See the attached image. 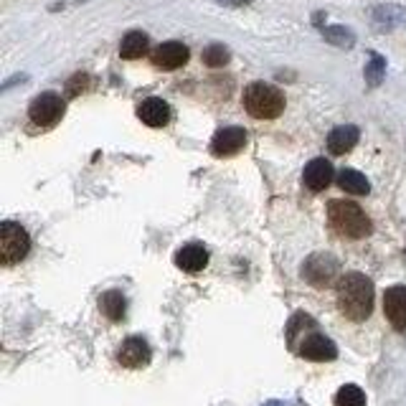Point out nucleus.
Here are the masks:
<instances>
[{
    "label": "nucleus",
    "mask_w": 406,
    "mask_h": 406,
    "mask_svg": "<svg viewBox=\"0 0 406 406\" xmlns=\"http://www.w3.org/2000/svg\"><path fill=\"white\" fill-rule=\"evenodd\" d=\"M117 361L125 368H142V366L150 363V345H147V340H142L137 336L127 338L117 350Z\"/></svg>",
    "instance_id": "f8f14e48"
},
{
    "label": "nucleus",
    "mask_w": 406,
    "mask_h": 406,
    "mask_svg": "<svg viewBox=\"0 0 406 406\" xmlns=\"http://www.w3.org/2000/svg\"><path fill=\"white\" fill-rule=\"evenodd\" d=\"M175 264L183 272H201L203 266L209 264V249L201 244H188L175 252Z\"/></svg>",
    "instance_id": "2eb2a0df"
},
{
    "label": "nucleus",
    "mask_w": 406,
    "mask_h": 406,
    "mask_svg": "<svg viewBox=\"0 0 406 406\" xmlns=\"http://www.w3.org/2000/svg\"><path fill=\"white\" fill-rule=\"evenodd\" d=\"M87 87H89V77H87V74H77V77L69 82V87H66V89H69L71 97H77V94H82Z\"/></svg>",
    "instance_id": "b1692460"
},
{
    "label": "nucleus",
    "mask_w": 406,
    "mask_h": 406,
    "mask_svg": "<svg viewBox=\"0 0 406 406\" xmlns=\"http://www.w3.org/2000/svg\"><path fill=\"white\" fill-rule=\"evenodd\" d=\"M203 63L206 66H211V69H218V66H226L229 63V59H232V51L226 49L224 43H211V46H206L203 49Z\"/></svg>",
    "instance_id": "4be33fe9"
},
{
    "label": "nucleus",
    "mask_w": 406,
    "mask_h": 406,
    "mask_svg": "<svg viewBox=\"0 0 406 406\" xmlns=\"http://www.w3.org/2000/svg\"><path fill=\"white\" fill-rule=\"evenodd\" d=\"M31 252V236L21 224L13 221H3L0 226V262L6 266L15 264V262L26 260V254Z\"/></svg>",
    "instance_id": "39448f33"
},
{
    "label": "nucleus",
    "mask_w": 406,
    "mask_h": 406,
    "mask_svg": "<svg viewBox=\"0 0 406 406\" xmlns=\"http://www.w3.org/2000/svg\"><path fill=\"white\" fill-rule=\"evenodd\" d=\"M358 137H361V133H358L356 125H340V127H336V130H330L328 150L333 155H345L356 147Z\"/></svg>",
    "instance_id": "dca6fc26"
},
{
    "label": "nucleus",
    "mask_w": 406,
    "mask_h": 406,
    "mask_svg": "<svg viewBox=\"0 0 406 406\" xmlns=\"http://www.w3.org/2000/svg\"><path fill=\"white\" fill-rule=\"evenodd\" d=\"M137 117L147 127H165L170 122V105L158 97H150L137 107Z\"/></svg>",
    "instance_id": "4468645a"
},
{
    "label": "nucleus",
    "mask_w": 406,
    "mask_h": 406,
    "mask_svg": "<svg viewBox=\"0 0 406 406\" xmlns=\"http://www.w3.org/2000/svg\"><path fill=\"white\" fill-rule=\"evenodd\" d=\"M244 107L257 119H274L285 112V94L266 82H254L244 89Z\"/></svg>",
    "instance_id": "20e7f679"
},
{
    "label": "nucleus",
    "mask_w": 406,
    "mask_h": 406,
    "mask_svg": "<svg viewBox=\"0 0 406 406\" xmlns=\"http://www.w3.org/2000/svg\"><path fill=\"white\" fill-rule=\"evenodd\" d=\"M366 84L371 87H378L381 82H384L386 77V59L381 57V54H376V51H371L368 54V63H366Z\"/></svg>",
    "instance_id": "412c9836"
},
{
    "label": "nucleus",
    "mask_w": 406,
    "mask_h": 406,
    "mask_svg": "<svg viewBox=\"0 0 406 406\" xmlns=\"http://www.w3.org/2000/svg\"><path fill=\"white\" fill-rule=\"evenodd\" d=\"M218 6H226V8H241L246 3H252V0H216Z\"/></svg>",
    "instance_id": "393cba45"
},
{
    "label": "nucleus",
    "mask_w": 406,
    "mask_h": 406,
    "mask_svg": "<svg viewBox=\"0 0 406 406\" xmlns=\"http://www.w3.org/2000/svg\"><path fill=\"white\" fill-rule=\"evenodd\" d=\"M150 49V38L142 31H130L119 43V57L122 59H142Z\"/></svg>",
    "instance_id": "f3484780"
},
{
    "label": "nucleus",
    "mask_w": 406,
    "mask_h": 406,
    "mask_svg": "<svg viewBox=\"0 0 406 406\" xmlns=\"http://www.w3.org/2000/svg\"><path fill=\"white\" fill-rule=\"evenodd\" d=\"M264 406H285V404H280V401H269V404H264Z\"/></svg>",
    "instance_id": "bb28decb"
},
{
    "label": "nucleus",
    "mask_w": 406,
    "mask_h": 406,
    "mask_svg": "<svg viewBox=\"0 0 406 406\" xmlns=\"http://www.w3.org/2000/svg\"><path fill=\"white\" fill-rule=\"evenodd\" d=\"M336 406H366V393L361 386L345 384L336 393Z\"/></svg>",
    "instance_id": "5701e85b"
},
{
    "label": "nucleus",
    "mask_w": 406,
    "mask_h": 406,
    "mask_svg": "<svg viewBox=\"0 0 406 406\" xmlns=\"http://www.w3.org/2000/svg\"><path fill=\"white\" fill-rule=\"evenodd\" d=\"M338 269H340V264L333 254H310L308 260L302 262V280H308L313 287H328L338 277Z\"/></svg>",
    "instance_id": "423d86ee"
},
{
    "label": "nucleus",
    "mask_w": 406,
    "mask_h": 406,
    "mask_svg": "<svg viewBox=\"0 0 406 406\" xmlns=\"http://www.w3.org/2000/svg\"><path fill=\"white\" fill-rule=\"evenodd\" d=\"M63 110H66V105H63V99L59 97V94L43 91V94H38V97L31 102L29 117H31V122H36L38 127H54L59 119L63 117Z\"/></svg>",
    "instance_id": "0eeeda50"
},
{
    "label": "nucleus",
    "mask_w": 406,
    "mask_h": 406,
    "mask_svg": "<svg viewBox=\"0 0 406 406\" xmlns=\"http://www.w3.org/2000/svg\"><path fill=\"white\" fill-rule=\"evenodd\" d=\"M338 308L348 320L363 322L373 310V282L361 272H348L338 280Z\"/></svg>",
    "instance_id": "f03ea898"
},
{
    "label": "nucleus",
    "mask_w": 406,
    "mask_h": 406,
    "mask_svg": "<svg viewBox=\"0 0 406 406\" xmlns=\"http://www.w3.org/2000/svg\"><path fill=\"white\" fill-rule=\"evenodd\" d=\"M338 186H340L345 193H350V196H366V193L371 190L368 178H366L363 173L353 170V168H345V170L338 173Z\"/></svg>",
    "instance_id": "a211bd4d"
},
{
    "label": "nucleus",
    "mask_w": 406,
    "mask_h": 406,
    "mask_svg": "<svg viewBox=\"0 0 406 406\" xmlns=\"http://www.w3.org/2000/svg\"><path fill=\"white\" fill-rule=\"evenodd\" d=\"M26 79H29V77H15V79H10V82H6V84H3V89H10L13 84H18V82H26Z\"/></svg>",
    "instance_id": "a878e982"
},
{
    "label": "nucleus",
    "mask_w": 406,
    "mask_h": 406,
    "mask_svg": "<svg viewBox=\"0 0 406 406\" xmlns=\"http://www.w3.org/2000/svg\"><path fill=\"white\" fill-rule=\"evenodd\" d=\"M328 218H330V226L340 236H348V239H366L373 229L371 218L366 216V211L353 201H330Z\"/></svg>",
    "instance_id": "7ed1b4c3"
},
{
    "label": "nucleus",
    "mask_w": 406,
    "mask_h": 406,
    "mask_svg": "<svg viewBox=\"0 0 406 406\" xmlns=\"http://www.w3.org/2000/svg\"><path fill=\"white\" fill-rule=\"evenodd\" d=\"M287 340H290V348L297 350L302 358H308V361H336L338 358V348L336 343L330 340L328 336H322L320 330H317V322L313 320L310 315H297L290 320L287 325Z\"/></svg>",
    "instance_id": "f257e3e1"
},
{
    "label": "nucleus",
    "mask_w": 406,
    "mask_h": 406,
    "mask_svg": "<svg viewBox=\"0 0 406 406\" xmlns=\"http://www.w3.org/2000/svg\"><path fill=\"white\" fill-rule=\"evenodd\" d=\"M99 310H102V313H105L112 322H119L122 317H125V310H127L125 294L119 292V290H110V292H105L102 297H99Z\"/></svg>",
    "instance_id": "6ab92c4d"
},
{
    "label": "nucleus",
    "mask_w": 406,
    "mask_h": 406,
    "mask_svg": "<svg viewBox=\"0 0 406 406\" xmlns=\"http://www.w3.org/2000/svg\"><path fill=\"white\" fill-rule=\"evenodd\" d=\"M322 38L330 46H338V49H353L356 46V33L345 29V26H325L322 29Z\"/></svg>",
    "instance_id": "aec40b11"
},
{
    "label": "nucleus",
    "mask_w": 406,
    "mask_h": 406,
    "mask_svg": "<svg viewBox=\"0 0 406 406\" xmlns=\"http://www.w3.org/2000/svg\"><path fill=\"white\" fill-rule=\"evenodd\" d=\"M371 26L378 33H391L396 29L406 26V8L396 3H384L371 10Z\"/></svg>",
    "instance_id": "1a4fd4ad"
},
{
    "label": "nucleus",
    "mask_w": 406,
    "mask_h": 406,
    "mask_svg": "<svg viewBox=\"0 0 406 406\" xmlns=\"http://www.w3.org/2000/svg\"><path fill=\"white\" fill-rule=\"evenodd\" d=\"M82 3H84V0H82Z\"/></svg>",
    "instance_id": "cd10ccee"
},
{
    "label": "nucleus",
    "mask_w": 406,
    "mask_h": 406,
    "mask_svg": "<svg viewBox=\"0 0 406 406\" xmlns=\"http://www.w3.org/2000/svg\"><path fill=\"white\" fill-rule=\"evenodd\" d=\"M186 61H188V46L181 41H165L153 51V63L158 69H181Z\"/></svg>",
    "instance_id": "9d476101"
},
{
    "label": "nucleus",
    "mask_w": 406,
    "mask_h": 406,
    "mask_svg": "<svg viewBox=\"0 0 406 406\" xmlns=\"http://www.w3.org/2000/svg\"><path fill=\"white\" fill-rule=\"evenodd\" d=\"M333 175H336L333 165H330L325 158H315V160H310L308 165H305L302 181H305V186H308L310 190L320 193V190H325L330 183H333Z\"/></svg>",
    "instance_id": "ddd939ff"
},
{
    "label": "nucleus",
    "mask_w": 406,
    "mask_h": 406,
    "mask_svg": "<svg viewBox=\"0 0 406 406\" xmlns=\"http://www.w3.org/2000/svg\"><path fill=\"white\" fill-rule=\"evenodd\" d=\"M246 145V130L244 127H224L213 135L211 140V153L216 158H232V155L241 153Z\"/></svg>",
    "instance_id": "6e6552de"
},
{
    "label": "nucleus",
    "mask_w": 406,
    "mask_h": 406,
    "mask_svg": "<svg viewBox=\"0 0 406 406\" xmlns=\"http://www.w3.org/2000/svg\"><path fill=\"white\" fill-rule=\"evenodd\" d=\"M384 313L396 330H406V285H393L384 294Z\"/></svg>",
    "instance_id": "9b49d317"
}]
</instances>
